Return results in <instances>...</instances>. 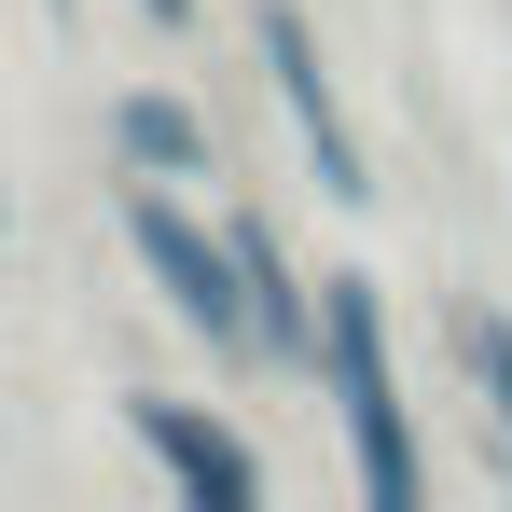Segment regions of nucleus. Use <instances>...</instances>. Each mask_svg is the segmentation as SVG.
Segmentation results:
<instances>
[{
  "mask_svg": "<svg viewBox=\"0 0 512 512\" xmlns=\"http://www.w3.org/2000/svg\"><path fill=\"white\" fill-rule=\"evenodd\" d=\"M222 236H236V291H250V346L263 360H305L319 346V277L277 250V222H250V208H222Z\"/></svg>",
  "mask_w": 512,
  "mask_h": 512,
  "instance_id": "423d86ee",
  "label": "nucleus"
},
{
  "mask_svg": "<svg viewBox=\"0 0 512 512\" xmlns=\"http://www.w3.org/2000/svg\"><path fill=\"white\" fill-rule=\"evenodd\" d=\"M457 360H471V388H485V416H499V443H512V319L499 305H457Z\"/></svg>",
  "mask_w": 512,
  "mask_h": 512,
  "instance_id": "0eeeda50",
  "label": "nucleus"
},
{
  "mask_svg": "<svg viewBox=\"0 0 512 512\" xmlns=\"http://www.w3.org/2000/svg\"><path fill=\"white\" fill-rule=\"evenodd\" d=\"M139 14H153V28H194V14H208V0H139Z\"/></svg>",
  "mask_w": 512,
  "mask_h": 512,
  "instance_id": "6e6552de",
  "label": "nucleus"
},
{
  "mask_svg": "<svg viewBox=\"0 0 512 512\" xmlns=\"http://www.w3.org/2000/svg\"><path fill=\"white\" fill-rule=\"evenodd\" d=\"M97 139H111V167H125V180H180V194L222 180V125H208L180 84H111Z\"/></svg>",
  "mask_w": 512,
  "mask_h": 512,
  "instance_id": "39448f33",
  "label": "nucleus"
},
{
  "mask_svg": "<svg viewBox=\"0 0 512 512\" xmlns=\"http://www.w3.org/2000/svg\"><path fill=\"white\" fill-rule=\"evenodd\" d=\"M305 374L333 388V429H346L360 499H374V512H416L429 499V457H416V416H402V374H388V305H374L360 263L319 277V346H305Z\"/></svg>",
  "mask_w": 512,
  "mask_h": 512,
  "instance_id": "f257e3e1",
  "label": "nucleus"
},
{
  "mask_svg": "<svg viewBox=\"0 0 512 512\" xmlns=\"http://www.w3.org/2000/svg\"><path fill=\"white\" fill-rule=\"evenodd\" d=\"M125 250H139L153 305H167L208 360H263L250 346V291H236V236H222L180 180H125Z\"/></svg>",
  "mask_w": 512,
  "mask_h": 512,
  "instance_id": "f03ea898",
  "label": "nucleus"
},
{
  "mask_svg": "<svg viewBox=\"0 0 512 512\" xmlns=\"http://www.w3.org/2000/svg\"><path fill=\"white\" fill-rule=\"evenodd\" d=\"M125 443H139L194 512H263V457H250L236 416H208V402H180V388H125Z\"/></svg>",
  "mask_w": 512,
  "mask_h": 512,
  "instance_id": "20e7f679",
  "label": "nucleus"
},
{
  "mask_svg": "<svg viewBox=\"0 0 512 512\" xmlns=\"http://www.w3.org/2000/svg\"><path fill=\"white\" fill-rule=\"evenodd\" d=\"M250 56H263V84H277V111H291V139H305L319 194L360 208V194H374V153H360V125H346V97H333V56H319L305 0H250Z\"/></svg>",
  "mask_w": 512,
  "mask_h": 512,
  "instance_id": "7ed1b4c3",
  "label": "nucleus"
},
{
  "mask_svg": "<svg viewBox=\"0 0 512 512\" xmlns=\"http://www.w3.org/2000/svg\"><path fill=\"white\" fill-rule=\"evenodd\" d=\"M0 263H14V180H0Z\"/></svg>",
  "mask_w": 512,
  "mask_h": 512,
  "instance_id": "1a4fd4ad",
  "label": "nucleus"
}]
</instances>
